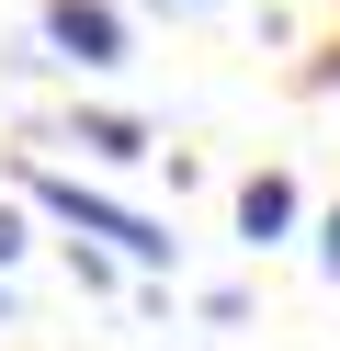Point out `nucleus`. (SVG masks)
Wrapping results in <instances>:
<instances>
[{
	"instance_id": "7ed1b4c3",
	"label": "nucleus",
	"mask_w": 340,
	"mask_h": 351,
	"mask_svg": "<svg viewBox=\"0 0 340 351\" xmlns=\"http://www.w3.org/2000/svg\"><path fill=\"white\" fill-rule=\"evenodd\" d=\"M284 227H295V182H284V170H261V182L238 193V238H249V250H272Z\"/></svg>"
},
{
	"instance_id": "6e6552de",
	"label": "nucleus",
	"mask_w": 340,
	"mask_h": 351,
	"mask_svg": "<svg viewBox=\"0 0 340 351\" xmlns=\"http://www.w3.org/2000/svg\"><path fill=\"white\" fill-rule=\"evenodd\" d=\"M0 328H12V283H0Z\"/></svg>"
},
{
	"instance_id": "f257e3e1",
	"label": "nucleus",
	"mask_w": 340,
	"mask_h": 351,
	"mask_svg": "<svg viewBox=\"0 0 340 351\" xmlns=\"http://www.w3.org/2000/svg\"><path fill=\"white\" fill-rule=\"evenodd\" d=\"M34 204L57 215V227H80V238H102V250H125V261H170L181 238L159 227V215H136V204H102V193H80V182H57V170H34Z\"/></svg>"
},
{
	"instance_id": "39448f33",
	"label": "nucleus",
	"mask_w": 340,
	"mask_h": 351,
	"mask_svg": "<svg viewBox=\"0 0 340 351\" xmlns=\"http://www.w3.org/2000/svg\"><path fill=\"white\" fill-rule=\"evenodd\" d=\"M12 261H23V215L0 204V272H12Z\"/></svg>"
},
{
	"instance_id": "423d86ee",
	"label": "nucleus",
	"mask_w": 340,
	"mask_h": 351,
	"mask_svg": "<svg viewBox=\"0 0 340 351\" xmlns=\"http://www.w3.org/2000/svg\"><path fill=\"white\" fill-rule=\"evenodd\" d=\"M317 272L340 283V204H329V238H317Z\"/></svg>"
},
{
	"instance_id": "0eeeda50",
	"label": "nucleus",
	"mask_w": 340,
	"mask_h": 351,
	"mask_svg": "<svg viewBox=\"0 0 340 351\" xmlns=\"http://www.w3.org/2000/svg\"><path fill=\"white\" fill-rule=\"evenodd\" d=\"M148 12H216V0H148Z\"/></svg>"
},
{
	"instance_id": "f03ea898",
	"label": "nucleus",
	"mask_w": 340,
	"mask_h": 351,
	"mask_svg": "<svg viewBox=\"0 0 340 351\" xmlns=\"http://www.w3.org/2000/svg\"><path fill=\"white\" fill-rule=\"evenodd\" d=\"M45 46L68 69H125V12L113 0H45Z\"/></svg>"
},
{
	"instance_id": "20e7f679",
	"label": "nucleus",
	"mask_w": 340,
	"mask_h": 351,
	"mask_svg": "<svg viewBox=\"0 0 340 351\" xmlns=\"http://www.w3.org/2000/svg\"><path fill=\"white\" fill-rule=\"evenodd\" d=\"M68 147H91V159H159L136 114H80V125H68Z\"/></svg>"
}]
</instances>
